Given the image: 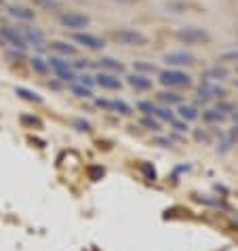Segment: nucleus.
I'll return each mask as SVG.
<instances>
[{
    "label": "nucleus",
    "mask_w": 238,
    "mask_h": 251,
    "mask_svg": "<svg viewBox=\"0 0 238 251\" xmlns=\"http://www.w3.org/2000/svg\"><path fill=\"white\" fill-rule=\"evenodd\" d=\"M51 49L59 55V57H74V55L78 53L76 45L68 43V40H53V43H51Z\"/></svg>",
    "instance_id": "nucleus-15"
},
{
    "label": "nucleus",
    "mask_w": 238,
    "mask_h": 251,
    "mask_svg": "<svg viewBox=\"0 0 238 251\" xmlns=\"http://www.w3.org/2000/svg\"><path fill=\"white\" fill-rule=\"evenodd\" d=\"M112 40L122 47H145L148 45V36L133 27H120V30L112 32Z\"/></svg>",
    "instance_id": "nucleus-3"
},
{
    "label": "nucleus",
    "mask_w": 238,
    "mask_h": 251,
    "mask_svg": "<svg viewBox=\"0 0 238 251\" xmlns=\"http://www.w3.org/2000/svg\"><path fill=\"white\" fill-rule=\"evenodd\" d=\"M0 38H2L6 45H11L13 49H19V51H25L27 49V43H25L22 30H17V27H13V25L0 27Z\"/></svg>",
    "instance_id": "nucleus-6"
},
{
    "label": "nucleus",
    "mask_w": 238,
    "mask_h": 251,
    "mask_svg": "<svg viewBox=\"0 0 238 251\" xmlns=\"http://www.w3.org/2000/svg\"><path fill=\"white\" fill-rule=\"evenodd\" d=\"M169 125L173 127V131H177V133H186L188 131V123L181 121V118H177V116H175V121H171Z\"/></svg>",
    "instance_id": "nucleus-29"
},
{
    "label": "nucleus",
    "mask_w": 238,
    "mask_h": 251,
    "mask_svg": "<svg viewBox=\"0 0 238 251\" xmlns=\"http://www.w3.org/2000/svg\"><path fill=\"white\" fill-rule=\"evenodd\" d=\"M156 103H154L152 100H142V101H137V110L142 112L143 116H148V114H154L156 112Z\"/></svg>",
    "instance_id": "nucleus-26"
},
{
    "label": "nucleus",
    "mask_w": 238,
    "mask_h": 251,
    "mask_svg": "<svg viewBox=\"0 0 238 251\" xmlns=\"http://www.w3.org/2000/svg\"><path fill=\"white\" fill-rule=\"evenodd\" d=\"M175 114H177V118H181V121H186V123H194V121L200 118V110L196 106H192V103H179Z\"/></svg>",
    "instance_id": "nucleus-14"
},
{
    "label": "nucleus",
    "mask_w": 238,
    "mask_h": 251,
    "mask_svg": "<svg viewBox=\"0 0 238 251\" xmlns=\"http://www.w3.org/2000/svg\"><path fill=\"white\" fill-rule=\"evenodd\" d=\"M9 15L19 19V22H32V19H34V11L30 9V6L13 4V6H9Z\"/></svg>",
    "instance_id": "nucleus-17"
},
{
    "label": "nucleus",
    "mask_w": 238,
    "mask_h": 251,
    "mask_svg": "<svg viewBox=\"0 0 238 251\" xmlns=\"http://www.w3.org/2000/svg\"><path fill=\"white\" fill-rule=\"evenodd\" d=\"M30 66H32L34 72H38V74H47L48 70H51V68H48V61H45L43 57H32Z\"/></svg>",
    "instance_id": "nucleus-24"
},
{
    "label": "nucleus",
    "mask_w": 238,
    "mask_h": 251,
    "mask_svg": "<svg viewBox=\"0 0 238 251\" xmlns=\"http://www.w3.org/2000/svg\"><path fill=\"white\" fill-rule=\"evenodd\" d=\"M152 142H154V146H158V148H171V146H173L171 137H163V135H156Z\"/></svg>",
    "instance_id": "nucleus-30"
},
{
    "label": "nucleus",
    "mask_w": 238,
    "mask_h": 251,
    "mask_svg": "<svg viewBox=\"0 0 238 251\" xmlns=\"http://www.w3.org/2000/svg\"><path fill=\"white\" fill-rule=\"evenodd\" d=\"M74 82H80V85H85L89 89L95 87V78H93V76H89V74H76V80Z\"/></svg>",
    "instance_id": "nucleus-28"
},
{
    "label": "nucleus",
    "mask_w": 238,
    "mask_h": 251,
    "mask_svg": "<svg viewBox=\"0 0 238 251\" xmlns=\"http://www.w3.org/2000/svg\"><path fill=\"white\" fill-rule=\"evenodd\" d=\"M154 116H156L160 123H171V121H175V116L177 114L171 110V106H158L156 112H154Z\"/></svg>",
    "instance_id": "nucleus-21"
},
{
    "label": "nucleus",
    "mask_w": 238,
    "mask_h": 251,
    "mask_svg": "<svg viewBox=\"0 0 238 251\" xmlns=\"http://www.w3.org/2000/svg\"><path fill=\"white\" fill-rule=\"evenodd\" d=\"M133 68H135V72H139V74H154V72H158L154 64H145V61H142V59L133 61Z\"/></svg>",
    "instance_id": "nucleus-25"
},
{
    "label": "nucleus",
    "mask_w": 238,
    "mask_h": 251,
    "mask_svg": "<svg viewBox=\"0 0 238 251\" xmlns=\"http://www.w3.org/2000/svg\"><path fill=\"white\" fill-rule=\"evenodd\" d=\"M22 121H24V123H32V125H36V127H40V121H38V118H30V116H24Z\"/></svg>",
    "instance_id": "nucleus-34"
},
{
    "label": "nucleus",
    "mask_w": 238,
    "mask_h": 251,
    "mask_svg": "<svg viewBox=\"0 0 238 251\" xmlns=\"http://www.w3.org/2000/svg\"><path fill=\"white\" fill-rule=\"evenodd\" d=\"M223 118H226V116H223V114H221V112H219V110H217V108H209V110H205V112H202V121H205L207 125L221 123Z\"/></svg>",
    "instance_id": "nucleus-22"
},
{
    "label": "nucleus",
    "mask_w": 238,
    "mask_h": 251,
    "mask_svg": "<svg viewBox=\"0 0 238 251\" xmlns=\"http://www.w3.org/2000/svg\"><path fill=\"white\" fill-rule=\"evenodd\" d=\"M158 101L163 106H179V103H184V95H179L173 89H165V91L158 93Z\"/></svg>",
    "instance_id": "nucleus-16"
},
{
    "label": "nucleus",
    "mask_w": 238,
    "mask_h": 251,
    "mask_svg": "<svg viewBox=\"0 0 238 251\" xmlns=\"http://www.w3.org/2000/svg\"><path fill=\"white\" fill-rule=\"evenodd\" d=\"M207 76V80H213V82H219V80H223L228 76V70L226 68H221V66H215V68H211L209 72L205 74Z\"/></svg>",
    "instance_id": "nucleus-23"
},
{
    "label": "nucleus",
    "mask_w": 238,
    "mask_h": 251,
    "mask_svg": "<svg viewBox=\"0 0 238 251\" xmlns=\"http://www.w3.org/2000/svg\"><path fill=\"white\" fill-rule=\"evenodd\" d=\"M93 78H95V85L106 89V91H120L122 89V82H120V78H118V74L106 72V70H101V72L95 74Z\"/></svg>",
    "instance_id": "nucleus-11"
},
{
    "label": "nucleus",
    "mask_w": 238,
    "mask_h": 251,
    "mask_svg": "<svg viewBox=\"0 0 238 251\" xmlns=\"http://www.w3.org/2000/svg\"><path fill=\"white\" fill-rule=\"evenodd\" d=\"M74 127L78 131H91V123L89 121H82V118H74Z\"/></svg>",
    "instance_id": "nucleus-32"
},
{
    "label": "nucleus",
    "mask_w": 238,
    "mask_h": 251,
    "mask_svg": "<svg viewBox=\"0 0 238 251\" xmlns=\"http://www.w3.org/2000/svg\"><path fill=\"white\" fill-rule=\"evenodd\" d=\"M47 61H48V68L53 70L55 76H57L59 80H64V82H74V80H76L74 66L68 64L64 57H59V55H51V57H48Z\"/></svg>",
    "instance_id": "nucleus-4"
},
{
    "label": "nucleus",
    "mask_w": 238,
    "mask_h": 251,
    "mask_svg": "<svg viewBox=\"0 0 238 251\" xmlns=\"http://www.w3.org/2000/svg\"><path fill=\"white\" fill-rule=\"evenodd\" d=\"M112 2H116V4H133V2H137V0H112Z\"/></svg>",
    "instance_id": "nucleus-35"
},
{
    "label": "nucleus",
    "mask_w": 238,
    "mask_h": 251,
    "mask_svg": "<svg viewBox=\"0 0 238 251\" xmlns=\"http://www.w3.org/2000/svg\"><path fill=\"white\" fill-rule=\"evenodd\" d=\"M158 82L165 89H188L192 87V76L184 72L181 68H171L158 72Z\"/></svg>",
    "instance_id": "nucleus-1"
},
{
    "label": "nucleus",
    "mask_w": 238,
    "mask_h": 251,
    "mask_svg": "<svg viewBox=\"0 0 238 251\" xmlns=\"http://www.w3.org/2000/svg\"><path fill=\"white\" fill-rule=\"evenodd\" d=\"M194 139L196 142H209V133L202 129H194Z\"/></svg>",
    "instance_id": "nucleus-33"
},
{
    "label": "nucleus",
    "mask_w": 238,
    "mask_h": 251,
    "mask_svg": "<svg viewBox=\"0 0 238 251\" xmlns=\"http://www.w3.org/2000/svg\"><path fill=\"white\" fill-rule=\"evenodd\" d=\"M15 93L22 97V100H25V101H32V103H45L43 95H38L36 91H30V89H25V87H17V89H15Z\"/></svg>",
    "instance_id": "nucleus-19"
},
{
    "label": "nucleus",
    "mask_w": 238,
    "mask_h": 251,
    "mask_svg": "<svg viewBox=\"0 0 238 251\" xmlns=\"http://www.w3.org/2000/svg\"><path fill=\"white\" fill-rule=\"evenodd\" d=\"M72 40L76 45L85 47V49H91V51H101L103 47H106V40L101 36H95V34H89V32H74L72 34Z\"/></svg>",
    "instance_id": "nucleus-9"
},
{
    "label": "nucleus",
    "mask_w": 238,
    "mask_h": 251,
    "mask_svg": "<svg viewBox=\"0 0 238 251\" xmlns=\"http://www.w3.org/2000/svg\"><path fill=\"white\" fill-rule=\"evenodd\" d=\"M226 91L213 80H205L202 85L196 89V100L198 101H211V100H221Z\"/></svg>",
    "instance_id": "nucleus-8"
},
{
    "label": "nucleus",
    "mask_w": 238,
    "mask_h": 251,
    "mask_svg": "<svg viewBox=\"0 0 238 251\" xmlns=\"http://www.w3.org/2000/svg\"><path fill=\"white\" fill-rule=\"evenodd\" d=\"M97 66H99L101 70H106V72H112V74L124 72V64H122L120 59H114V57H101Z\"/></svg>",
    "instance_id": "nucleus-18"
},
{
    "label": "nucleus",
    "mask_w": 238,
    "mask_h": 251,
    "mask_svg": "<svg viewBox=\"0 0 238 251\" xmlns=\"http://www.w3.org/2000/svg\"><path fill=\"white\" fill-rule=\"evenodd\" d=\"M95 106L106 110V112H114V114H120V116H129L133 110L127 101L122 100H95Z\"/></svg>",
    "instance_id": "nucleus-10"
},
{
    "label": "nucleus",
    "mask_w": 238,
    "mask_h": 251,
    "mask_svg": "<svg viewBox=\"0 0 238 251\" xmlns=\"http://www.w3.org/2000/svg\"><path fill=\"white\" fill-rule=\"evenodd\" d=\"M139 125H142L143 129H148V131H154V133H158V131H160V125H163V123H160L154 114H148V116H142V121H139Z\"/></svg>",
    "instance_id": "nucleus-20"
},
{
    "label": "nucleus",
    "mask_w": 238,
    "mask_h": 251,
    "mask_svg": "<svg viewBox=\"0 0 238 251\" xmlns=\"http://www.w3.org/2000/svg\"><path fill=\"white\" fill-rule=\"evenodd\" d=\"M61 25L68 27V30H74V32H80L91 24V17L85 15V13H78V11H68L61 15Z\"/></svg>",
    "instance_id": "nucleus-5"
},
{
    "label": "nucleus",
    "mask_w": 238,
    "mask_h": 251,
    "mask_svg": "<svg viewBox=\"0 0 238 251\" xmlns=\"http://www.w3.org/2000/svg\"><path fill=\"white\" fill-rule=\"evenodd\" d=\"M127 82H129V87H133L135 91H150L152 89V78H148V74H131L127 76Z\"/></svg>",
    "instance_id": "nucleus-13"
},
{
    "label": "nucleus",
    "mask_w": 238,
    "mask_h": 251,
    "mask_svg": "<svg viewBox=\"0 0 238 251\" xmlns=\"http://www.w3.org/2000/svg\"><path fill=\"white\" fill-rule=\"evenodd\" d=\"M219 61H226V64H238V51H228V53H223Z\"/></svg>",
    "instance_id": "nucleus-31"
},
{
    "label": "nucleus",
    "mask_w": 238,
    "mask_h": 251,
    "mask_svg": "<svg viewBox=\"0 0 238 251\" xmlns=\"http://www.w3.org/2000/svg\"><path fill=\"white\" fill-rule=\"evenodd\" d=\"M196 55L190 51H171L165 55V64L171 68H190L196 64Z\"/></svg>",
    "instance_id": "nucleus-7"
},
{
    "label": "nucleus",
    "mask_w": 238,
    "mask_h": 251,
    "mask_svg": "<svg viewBox=\"0 0 238 251\" xmlns=\"http://www.w3.org/2000/svg\"><path fill=\"white\" fill-rule=\"evenodd\" d=\"M72 93L76 97H91V95H93V89L80 85V82H72Z\"/></svg>",
    "instance_id": "nucleus-27"
},
{
    "label": "nucleus",
    "mask_w": 238,
    "mask_h": 251,
    "mask_svg": "<svg viewBox=\"0 0 238 251\" xmlns=\"http://www.w3.org/2000/svg\"><path fill=\"white\" fill-rule=\"evenodd\" d=\"M22 34H24V38H25L27 45H32V47H36V49H45L47 40H45V34L40 32V30H36V27H24Z\"/></svg>",
    "instance_id": "nucleus-12"
},
{
    "label": "nucleus",
    "mask_w": 238,
    "mask_h": 251,
    "mask_svg": "<svg viewBox=\"0 0 238 251\" xmlns=\"http://www.w3.org/2000/svg\"><path fill=\"white\" fill-rule=\"evenodd\" d=\"M175 38L184 45H192V47H200V45H209L211 43V36H209L207 30H202L198 25H186L179 27L175 32Z\"/></svg>",
    "instance_id": "nucleus-2"
}]
</instances>
